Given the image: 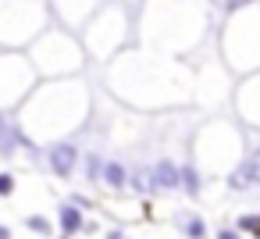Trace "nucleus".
Here are the masks:
<instances>
[{"instance_id":"nucleus-3","label":"nucleus","mask_w":260,"mask_h":239,"mask_svg":"<svg viewBox=\"0 0 260 239\" xmlns=\"http://www.w3.org/2000/svg\"><path fill=\"white\" fill-rule=\"evenodd\" d=\"M153 186H168V189H175V186H178V168H175L171 161H160L157 171H153Z\"/></svg>"},{"instance_id":"nucleus-7","label":"nucleus","mask_w":260,"mask_h":239,"mask_svg":"<svg viewBox=\"0 0 260 239\" xmlns=\"http://www.w3.org/2000/svg\"><path fill=\"white\" fill-rule=\"evenodd\" d=\"M11 186H15V182H11L8 175H0V193H11Z\"/></svg>"},{"instance_id":"nucleus-5","label":"nucleus","mask_w":260,"mask_h":239,"mask_svg":"<svg viewBox=\"0 0 260 239\" xmlns=\"http://www.w3.org/2000/svg\"><path fill=\"white\" fill-rule=\"evenodd\" d=\"M107 182H111V186H121V182H125V171H121L118 164H111V168H107Z\"/></svg>"},{"instance_id":"nucleus-2","label":"nucleus","mask_w":260,"mask_h":239,"mask_svg":"<svg viewBox=\"0 0 260 239\" xmlns=\"http://www.w3.org/2000/svg\"><path fill=\"white\" fill-rule=\"evenodd\" d=\"M50 164H54V171L68 175L72 164H75V150H72V146H54V150H50Z\"/></svg>"},{"instance_id":"nucleus-6","label":"nucleus","mask_w":260,"mask_h":239,"mask_svg":"<svg viewBox=\"0 0 260 239\" xmlns=\"http://www.w3.org/2000/svg\"><path fill=\"white\" fill-rule=\"evenodd\" d=\"M242 228H249V232H256V228H260V221H256V218H242Z\"/></svg>"},{"instance_id":"nucleus-4","label":"nucleus","mask_w":260,"mask_h":239,"mask_svg":"<svg viewBox=\"0 0 260 239\" xmlns=\"http://www.w3.org/2000/svg\"><path fill=\"white\" fill-rule=\"evenodd\" d=\"M61 225H64V232H75L79 228V211L75 207H64L61 211Z\"/></svg>"},{"instance_id":"nucleus-1","label":"nucleus","mask_w":260,"mask_h":239,"mask_svg":"<svg viewBox=\"0 0 260 239\" xmlns=\"http://www.w3.org/2000/svg\"><path fill=\"white\" fill-rule=\"evenodd\" d=\"M260 182V150L246 157V164H239V171L232 175V186L235 189H246V186H256Z\"/></svg>"}]
</instances>
